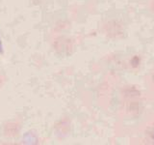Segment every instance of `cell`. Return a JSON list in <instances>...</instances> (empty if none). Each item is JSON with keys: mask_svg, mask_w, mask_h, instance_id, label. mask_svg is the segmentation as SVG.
Returning a JSON list of instances; mask_svg holds the SVG:
<instances>
[{"mask_svg": "<svg viewBox=\"0 0 154 145\" xmlns=\"http://www.w3.org/2000/svg\"><path fill=\"white\" fill-rule=\"evenodd\" d=\"M153 139H154V132H153Z\"/></svg>", "mask_w": 154, "mask_h": 145, "instance_id": "7a4b0ae2", "label": "cell"}, {"mask_svg": "<svg viewBox=\"0 0 154 145\" xmlns=\"http://www.w3.org/2000/svg\"><path fill=\"white\" fill-rule=\"evenodd\" d=\"M2 53H3V44L1 41V38H0V54H2Z\"/></svg>", "mask_w": 154, "mask_h": 145, "instance_id": "6da1fadb", "label": "cell"}]
</instances>
